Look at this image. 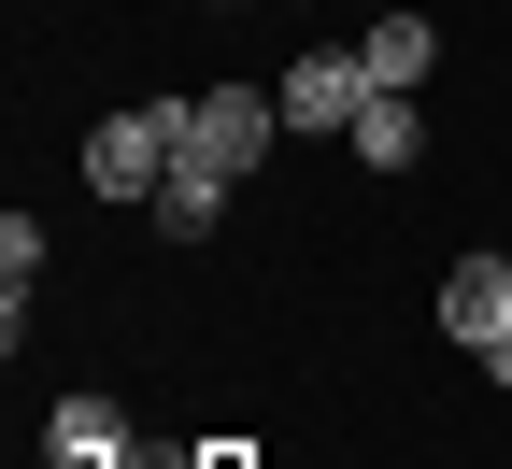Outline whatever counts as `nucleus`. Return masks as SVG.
I'll return each mask as SVG.
<instances>
[{
	"label": "nucleus",
	"mask_w": 512,
	"mask_h": 469,
	"mask_svg": "<svg viewBox=\"0 0 512 469\" xmlns=\"http://www.w3.org/2000/svg\"><path fill=\"white\" fill-rule=\"evenodd\" d=\"M29 469H86V455H29Z\"/></svg>",
	"instance_id": "nucleus-10"
},
{
	"label": "nucleus",
	"mask_w": 512,
	"mask_h": 469,
	"mask_svg": "<svg viewBox=\"0 0 512 469\" xmlns=\"http://www.w3.org/2000/svg\"><path fill=\"white\" fill-rule=\"evenodd\" d=\"M214 15H242V0H214Z\"/></svg>",
	"instance_id": "nucleus-12"
},
{
	"label": "nucleus",
	"mask_w": 512,
	"mask_h": 469,
	"mask_svg": "<svg viewBox=\"0 0 512 469\" xmlns=\"http://www.w3.org/2000/svg\"><path fill=\"white\" fill-rule=\"evenodd\" d=\"M228 199H242L228 171H200V157H171V185L143 199V214H157V242H214V228H228Z\"/></svg>",
	"instance_id": "nucleus-6"
},
{
	"label": "nucleus",
	"mask_w": 512,
	"mask_h": 469,
	"mask_svg": "<svg viewBox=\"0 0 512 469\" xmlns=\"http://www.w3.org/2000/svg\"><path fill=\"white\" fill-rule=\"evenodd\" d=\"M185 469H256V455H242V441H200V455H185Z\"/></svg>",
	"instance_id": "nucleus-9"
},
{
	"label": "nucleus",
	"mask_w": 512,
	"mask_h": 469,
	"mask_svg": "<svg viewBox=\"0 0 512 469\" xmlns=\"http://www.w3.org/2000/svg\"><path fill=\"white\" fill-rule=\"evenodd\" d=\"M342 143H356L370 171H413V157H427V114H413V100H370V114L342 128Z\"/></svg>",
	"instance_id": "nucleus-8"
},
{
	"label": "nucleus",
	"mask_w": 512,
	"mask_h": 469,
	"mask_svg": "<svg viewBox=\"0 0 512 469\" xmlns=\"http://www.w3.org/2000/svg\"><path fill=\"white\" fill-rule=\"evenodd\" d=\"M43 455H86V469H128V398H100V384H72L43 413Z\"/></svg>",
	"instance_id": "nucleus-5"
},
{
	"label": "nucleus",
	"mask_w": 512,
	"mask_h": 469,
	"mask_svg": "<svg viewBox=\"0 0 512 469\" xmlns=\"http://www.w3.org/2000/svg\"><path fill=\"white\" fill-rule=\"evenodd\" d=\"M271 100H285V128H356L384 86H370V57H356V43H299Z\"/></svg>",
	"instance_id": "nucleus-4"
},
{
	"label": "nucleus",
	"mask_w": 512,
	"mask_h": 469,
	"mask_svg": "<svg viewBox=\"0 0 512 469\" xmlns=\"http://www.w3.org/2000/svg\"><path fill=\"white\" fill-rule=\"evenodd\" d=\"M356 57H370V86H384V100H413V86L441 72V29H427V15H370Z\"/></svg>",
	"instance_id": "nucleus-7"
},
{
	"label": "nucleus",
	"mask_w": 512,
	"mask_h": 469,
	"mask_svg": "<svg viewBox=\"0 0 512 469\" xmlns=\"http://www.w3.org/2000/svg\"><path fill=\"white\" fill-rule=\"evenodd\" d=\"M441 342H470L484 370L512 356V256H498V242H470L456 271H441Z\"/></svg>",
	"instance_id": "nucleus-3"
},
{
	"label": "nucleus",
	"mask_w": 512,
	"mask_h": 469,
	"mask_svg": "<svg viewBox=\"0 0 512 469\" xmlns=\"http://www.w3.org/2000/svg\"><path fill=\"white\" fill-rule=\"evenodd\" d=\"M171 157H185V100H143V114H100L86 128V185L100 199H157Z\"/></svg>",
	"instance_id": "nucleus-1"
},
{
	"label": "nucleus",
	"mask_w": 512,
	"mask_h": 469,
	"mask_svg": "<svg viewBox=\"0 0 512 469\" xmlns=\"http://www.w3.org/2000/svg\"><path fill=\"white\" fill-rule=\"evenodd\" d=\"M128 469H143V455H128ZM157 469H185V455H157Z\"/></svg>",
	"instance_id": "nucleus-11"
},
{
	"label": "nucleus",
	"mask_w": 512,
	"mask_h": 469,
	"mask_svg": "<svg viewBox=\"0 0 512 469\" xmlns=\"http://www.w3.org/2000/svg\"><path fill=\"white\" fill-rule=\"evenodd\" d=\"M271 143H285V100H271V86H200V100H185V157H200V171L256 185Z\"/></svg>",
	"instance_id": "nucleus-2"
}]
</instances>
